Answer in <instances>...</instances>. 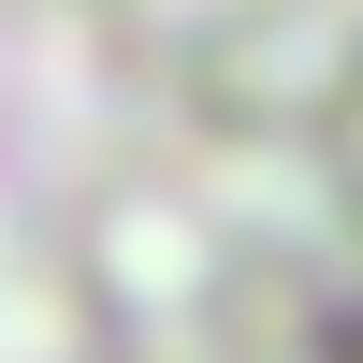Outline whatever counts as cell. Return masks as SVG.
<instances>
[{"label": "cell", "mask_w": 363, "mask_h": 363, "mask_svg": "<svg viewBox=\"0 0 363 363\" xmlns=\"http://www.w3.org/2000/svg\"><path fill=\"white\" fill-rule=\"evenodd\" d=\"M0 363H363V0H0Z\"/></svg>", "instance_id": "obj_1"}]
</instances>
